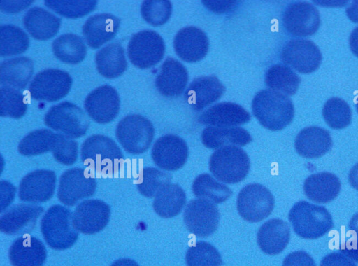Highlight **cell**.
<instances>
[{"label":"cell","mask_w":358,"mask_h":266,"mask_svg":"<svg viewBox=\"0 0 358 266\" xmlns=\"http://www.w3.org/2000/svg\"><path fill=\"white\" fill-rule=\"evenodd\" d=\"M252 111L259 122L271 131L287 127L294 115L292 100L272 90H263L255 95L252 101Z\"/></svg>","instance_id":"obj_1"},{"label":"cell","mask_w":358,"mask_h":266,"mask_svg":"<svg viewBox=\"0 0 358 266\" xmlns=\"http://www.w3.org/2000/svg\"><path fill=\"white\" fill-rule=\"evenodd\" d=\"M124 160L123 154L110 138L94 134L86 139L81 146V160L91 172L110 175Z\"/></svg>","instance_id":"obj_2"},{"label":"cell","mask_w":358,"mask_h":266,"mask_svg":"<svg viewBox=\"0 0 358 266\" xmlns=\"http://www.w3.org/2000/svg\"><path fill=\"white\" fill-rule=\"evenodd\" d=\"M288 218L294 232L303 239L321 237L334 226L332 217L324 206L303 200L293 205Z\"/></svg>","instance_id":"obj_3"},{"label":"cell","mask_w":358,"mask_h":266,"mask_svg":"<svg viewBox=\"0 0 358 266\" xmlns=\"http://www.w3.org/2000/svg\"><path fill=\"white\" fill-rule=\"evenodd\" d=\"M41 230L47 244L55 250H65L72 246L78 237L73 214L62 205L50 206L41 221Z\"/></svg>","instance_id":"obj_4"},{"label":"cell","mask_w":358,"mask_h":266,"mask_svg":"<svg viewBox=\"0 0 358 266\" xmlns=\"http://www.w3.org/2000/svg\"><path fill=\"white\" fill-rule=\"evenodd\" d=\"M250 159L241 148L227 146L217 149L210 156L209 169L221 182L237 183L243 180L250 170Z\"/></svg>","instance_id":"obj_5"},{"label":"cell","mask_w":358,"mask_h":266,"mask_svg":"<svg viewBox=\"0 0 358 266\" xmlns=\"http://www.w3.org/2000/svg\"><path fill=\"white\" fill-rule=\"evenodd\" d=\"M151 122L141 115L132 114L123 118L117 125L115 136L124 150L139 155L146 151L154 137Z\"/></svg>","instance_id":"obj_6"},{"label":"cell","mask_w":358,"mask_h":266,"mask_svg":"<svg viewBox=\"0 0 358 266\" xmlns=\"http://www.w3.org/2000/svg\"><path fill=\"white\" fill-rule=\"evenodd\" d=\"M44 123L48 127L74 139L86 133L90 120L80 107L71 102H63L49 108L44 116Z\"/></svg>","instance_id":"obj_7"},{"label":"cell","mask_w":358,"mask_h":266,"mask_svg":"<svg viewBox=\"0 0 358 266\" xmlns=\"http://www.w3.org/2000/svg\"><path fill=\"white\" fill-rule=\"evenodd\" d=\"M165 43L161 36L152 30H143L132 36L127 46V55L135 66L149 69L164 57Z\"/></svg>","instance_id":"obj_8"},{"label":"cell","mask_w":358,"mask_h":266,"mask_svg":"<svg viewBox=\"0 0 358 266\" xmlns=\"http://www.w3.org/2000/svg\"><path fill=\"white\" fill-rule=\"evenodd\" d=\"M275 200L270 190L263 185L250 183L244 186L237 197V209L246 221L257 223L268 217Z\"/></svg>","instance_id":"obj_9"},{"label":"cell","mask_w":358,"mask_h":266,"mask_svg":"<svg viewBox=\"0 0 358 266\" xmlns=\"http://www.w3.org/2000/svg\"><path fill=\"white\" fill-rule=\"evenodd\" d=\"M89 172L83 168L74 167L66 170L61 175L57 197L62 203L71 206L94 193L96 181Z\"/></svg>","instance_id":"obj_10"},{"label":"cell","mask_w":358,"mask_h":266,"mask_svg":"<svg viewBox=\"0 0 358 266\" xmlns=\"http://www.w3.org/2000/svg\"><path fill=\"white\" fill-rule=\"evenodd\" d=\"M322 59L319 48L307 39H292L283 46L280 52L281 61L301 74H310L316 71Z\"/></svg>","instance_id":"obj_11"},{"label":"cell","mask_w":358,"mask_h":266,"mask_svg":"<svg viewBox=\"0 0 358 266\" xmlns=\"http://www.w3.org/2000/svg\"><path fill=\"white\" fill-rule=\"evenodd\" d=\"M184 222L189 232L197 237H207L217 230L220 222V212L212 202L192 200L186 205Z\"/></svg>","instance_id":"obj_12"},{"label":"cell","mask_w":358,"mask_h":266,"mask_svg":"<svg viewBox=\"0 0 358 266\" xmlns=\"http://www.w3.org/2000/svg\"><path fill=\"white\" fill-rule=\"evenodd\" d=\"M282 24L285 31L292 36H309L319 29L320 13L310 3L294 2L285 9L282 16Z\"/></svg>","instance_id":"obj_13"},{"label":"cell","mask_w":358,"mask_h":266,"mask_svg":"<svg viewBox=\"0 0 358 266\" xmlns=\"http://www.w3.org/2000/svg\"><path fill=\"white\" fill-rule=\"evenodd\" d=\"M72 83V78L67 72L59 69H46L34 76L29 90L31 97L36 100L55 102L69 93Z\"/></svg>","instance_id":"obj_14"},{"label":"cell","mask_w":358,"mask_h":266,"mask_svg":"<svg viewBox=\"0 0 358 266\" xmlns=\"http://www.w3.org/2000/svg\"><path fill=\"white\" fill-rule=\"evenodd\" d=\"M188 153L187 145L181 137L167 134L155 142L151 156L155 164L159 168L176 171L185 164Z\"/></svg>","instance_id":"obj_15"},{"label":"cell","mask_w":358,"mask_h":266,"mask_svg":"<svg viewBox=\"0 0 358 266\" xmlns=\"http://www.w3.org/2000/svg\"><path fill=\"white\" fill-rule=\"evenodd\" d=\"M120 104L117 90L108 85L92 91L84 101V108L88 115L101 124L110 122L117 115Z\"/></svg>","instance_id":"obj_16"},{"label":"cell","mask_w":358,"mask_h":266,"mask_svg":"<svg viewBox=\"0 0 358 266\" xmlns=\"http://www.w3.org/2000/svg\"><path fill=\"white\" fill-rule=\"evenodd\" d=\"M110 207L99 200H86L78 204L73 213V219L78 232L85 234L99 232L108 224Z\"/></svg>","instance_id":"obj_17"},{"label":"cell","mask_w":358,"mask_h":266,"mask_svg":"<svg viewBox=\"0 0 358 266\" xmlns=\"http://www.w3.org/2000/svg\"><path fill=\"white\" fill-rule=\"evenodd\" d=\"M56 181V174L53 171L38 169L31 172L20 183L19 198L26 202H46L55 192Z\"/></svg>","instance_id":"obj_18"},{"label":"cell","mask_w":358,"mask_h":266,"mask_svg":"<svg viewBox=\"0 0 358 266\" xmlns=\"http://www.w3.org/2000/svg\"><path fill=\"white\" fill-rule=\"evenodd\" d=\"M209 42L206 34L200 29L186 27L176 34L173 48L177 55L187 62L202 59L208 50Z\"/></svg>","instance_id":"obj_19"},{"label":"cell","mask_w":358,"mask_h":266,"mask_svg":"<svg viewBox=\"0 0 358 266\" xmlns=\"http://www.w3.org/2000/svg\"><path fill=\"white\" fill-rule=\"evenodd\" d=\"M225 91L224 86L215 76H201L194 79L185 92L189 106L200 111L218 100Z\"/></svg>","instance_id":"obj_20"},{"label":"cell","mask_w":358,"mask_h":266,"mask_svg":"<svg viewBox=\"0 0 358 266\" xmlns=\"http://www.w3.org/2000/svg\"><path fill=\"white\" fill-rule=\"evenodd\" d=\"M43 208L38 205L20 204L6 211L0 218V230L7 234H20L31 231Z\"/></svg>","instance_id":"obj_21"},{"label":"cell","mask_w":358,"mask_h":266,"mask_svg":"<svg viewBox=\"0 0 358 266\" xmlns=\"http://www.w3.org/2000/svg\"><path fill=\"white\" fill-rule=\"evenodd\" d=\"M188 81L186 68L174 58L168 57L162 64L155 79L158 92L166 97H176L185 90Z\"/></svg>","instance_id":"obj_22"},{"label":"cell","mask_w":358,"mask_h":266,"mask_svg":"<svg viewBox=\"0 0 358 266\" xmlns=\"http://www.w3.org/2000/svg\"><path fill=\"white\" fill-rule=\"evenodd\" d=\"M120 20L110 13H98L90 17L83 26V35L93 49L100 48L117 33Z\"/></svg>","instance_id":"obj_23"},{"label":"cell","mask_w":358,"mask_h":266,"mask_svg":"<svg viewBox=\"0 0 358 266\" xmlns=\"http://www.w3.org/2000/svg\"><path fill=\"white\" fill-rule=\"evenodd\" d=\"M198 120L200 123L209 126L236 127L249 122L250 115L241 105L224 102L208 108Z\"/></svg>","instance_id":"obj_24"},{"label":"cell","mask_w":358,"mask_h":266,"mask_svg":"<svg viewBox=\"0 0 358 266\" xmlns=\"http://www.w3.org/2000/svg\"><path fill=\"white\" fill-rule=\"evenodd\" d=\"M331 135L325 129L310 126L302 129L296 135L294 147L296 153L305 158H318L332 146Z\"/></svg>","instance_id":"obj_25"},{"label":"cell","mask_w":358,"mask_h":266,"mask_svg":"<svg viewBox=\"0 0 358 266\" xmlns=\"http://www.w3.org/2000/svg\"><path fill=\"white\" fill-rule=\"evenodd\" d=\"M8 256L13 266H43L47 253L45 246L39 239L26 235L12 243Z\"/></svg>","instance_id":"obj_26"},{"label":"cell","mask_w":358,"mask_h":266,"mask_svg":"<svg viewBox=\"0 0 358 266\" xmlns=\"http://www.w3.org/2000/svg\"><path fill=\"white\" fill-rule=\"evenodd\" d=\"M290 229L287 222L279 218L267 220L259 227L257 240L260 249L274 255L282 252L289 241Z\"/></svg>","instance_id":"obj_27"},{"label":"cell","mask_w":358,"mask_h":266,"mask_svg":"<svg viewBox=\"0 0 358 266\" xmlns=\"http://www.w3.org/2000/svg\"><path fill=\"white\" fill-rule=\"evenodd\" d=\"M341 184L334 174L322 172L308 176L303 188L306 196L318 204H326L334 200L339 194Z\"/></svg>","instance_id":"obj_28"},{"label":"cell","mask_w":358,"mask_h":266,"mask_svg":"<svg viewBox=\"0 0 358 266\" xmlns=\"http://www.w3.org/2000/svg\"><path fill=\"white\" fill-rule=\"evenodd\" d=\"M201 138L202 144L211 149L227 146H243L252 141L249 132L239 127L208 126L202 131Z\"/></svg>","instance_id":"obj_29"},{"label":"cell","mask_w":358,"mask_h":266,"mask_svg":"<svg viewBox=\"0 0 358 266\" xmlns=\"http://www.w3.org/2000/svg\"><path fill=\"white\" fill-rule=\"evenodd\" d=\"M23 23L34 38L45 41L52 38L58 32L61 19L43 8L34 7L25 13Z\"/></svg>","instance_id":"obj_30"},{"label":"cell","mask_w":358,"mask_h":266,"mask_svg":"<svg viewBox=\"0 0 358 266\" xmlns=\"http://www.w3.org/2000/svg\"><path fill=\"white\" fill-rule=\"evenodd\" d=\"M34 72V63L28 57L8 59L0 65V83L2 87L24 89Z\"/></svg>","instance_id":"obj_31"},{"label":"cell","mask_w":358,"mask_h":266,"mask_svg":"<svg viewBox=\"0 0 358 266\" xmlns=\"http://www.w3.org/2000/svg\"><path fill=\"white\" fill-rule=\"evenodd\" d=\"M95 62L99 73L106 78H115L127 69L124 50L118 42L110 43L96 54Z\"/></svg>","instance_id":"obj_32"},{"label":"cell","mask_w":358,"mask_h":266,"mask_svg":"<svg viewBox=\"0 0 358 266\" xmlns=\"http://www.w3.org/2000/svg\"><path fill=\"white\" fill-rule=\"evenodd\" d=\"M185 203L184 190L178 184L169 183L155 196L153 209L162 218H172L181 212Z\"/></svg>","instance_id":"obj_33"},{"label":"cell","mask_w":358,"mask_h":266,"mask_svg":"<svg viewBox=\"0 0 358 266\" xmlns=\"http://www.w3.org/2000/svg\"><path fill=\"white\" fill-rule=\"evenodd\" d=\"M264 80L270 90L287 97L296 92L301 83L296 73L289 66L282 64L270 66L265 73Z\"/></svg>","instance_id":"obj_34"},{"label":"cell","mask_w":358,"mask_h":266,"mask_svg":"<svg viewBox=\"0 0 358 266\" xmlns=\"http://www.w3.org/2000/svg\"><path fill=\"white\" fill-rule=\"evenodd\" d=\"M52 48L58 59L69 64L81 62L87 53L83 38L73 34H64L57 37L53 41Z\"/></svg>","instance_id":"obj_35"},{"label":"cell","mask_w":358,"mask_h":266,"mask_svg":"<svg viewBox=\"0 0 358 266\" xmlns=\"http://www.w3.org/2000/svg\"><path fill=\"white\" fill-rule=\"evenodd\" d=\"M59 139V133L48 129L36 130L20 141L18 150L25 156L41 155L52 151Z\"/></svg>","instance_id":"obj_36"},{"label":"cell","mask_w":358,"mask_h":266,"mask_svg":"<svg viewBox=\"0 0 358 266\" xmlns=\"http://www.w3.org/2000/svg\"><path fill=\"white\" fill-rule=\"evenodd\" d=\"M193 194L199 199H203L219 204L226 201L232 194L231 190L208 174H201L193 181Z\"/></svg>","instance_id":"obj_37"},{"label":"cell","mask_w":358,"mask_h":266,"mask_svg":"<svg viewBox=\"0 0 358 266\" xmlns=\"http://www.w3.org/2000/svg\"><path fill=\"white\" fill-rule=\"evenodd\" d=\"M29 46L27 34L13 24L0 27V55L1 57L19 55L25 52Z\"/></svg>","instance_id":"obj_38"},{"label":"cell","mask_w":358,"mask_h":266,"mask_svg":"<svg viewBox=\"0 0 358 266\" xmlns=\"http://www.w3.org/2000/svg\"><path fill=\"white\" fill-rule=\"evenodd\" d=\"M322 116L331 128L340 130L350 125L352 111L345 100L338 97H331L323 106Z\"/></svg>","instance_id":"obj_39"},{"label":"cell","mask_w":358,"mask_h":266,"mask_svg":"<svg viewBox=\"0 0 358 266\" xmlns=\"http://www.w3.org/2000/svg\"><path fill=\"white\" fill-rule=\"evenodd\" d=\"M185 261L187 266H220L222 263L218 251L210 244L203 241L188 248Z\"/></svg>","instance_id":"obj_40"},{"label":"cell","mask_w":358,"mask_h":266,"mask_svg":"<svg viewBox=\"0 0 358 266\" xmlns=\"http://www.w3.org/2000/svg\"><path fill=\"white\" fill-rule=\"evenodd\" d=\"M172 176L154 167L143 169L140 181L136 183L140 193L146 197H153L165 186L170 183Z\"/></svg>","instance_id":"obj_41"},{"label":"cell","mask_w":358,"mask_h":266,"mask_svg":"<svg viewBox=\"0 0 358 266\" xmlns=\"http://www.w3.org/2000/svg\"><path fill=\"white\" fill-rule=\"evenodd\" d=\"M45 5L55 13L69 18L83 17L92 11L97 1L94 0L58 1L48 0Z\"/></svg>","instance_id":"obj_42"},{"label":"cell","mask_w":358,"mask_h":266,"mask_svg":"<svg viewBox=\"0 0 358 266\" xmlns=\"http://www.w3.org/2000/svg\"><path fill=\"white\" fill-rule=\"evenodd\" d=\"M27 108L23 95L16 89L1 87L0 89V115L19 118Z\"/></svg>","instance_id":"obj_43"},{"label":"cell","mask_w":358,"mask_h":266,"mask_svg":"<svg viewBox=\"0 0 358 266\" xmlns=\"http://www.w3.org/2000/svg\"><path fill=\"white\" fill-rule=\"evenodd\" d=\"M172 5L167 0H146L141 6L143 18L150 24L157 27L164 24L171 17Z\"/></svg>","instance_id":"obj_44"},{"label":"cell","mask_w":358,"mask_h":266,"mask_svg":"<svg viewBox=\"0 0 358 266\" xmlns=\"http://www.w3.org/2000/svg\"><path fill=\"white\" fill-rule=\"evenodd\" d=\"M52 152L57 162L65 165H71L78 158V144L73 139L59 133L58 141Z\"/></svg>","instance_id":"obj_45"},{"label":"cell","mask_w":358,"mask_h":266,"mask_svg":"<svg viewBox=\"0 0 358 266\" xmlns=\"http://www.w3.org/2000/svg\"><path fill=\"white\" fill-rule=\"evenodd\" d=\"M348 228L340 243L339 251L353 262H358V213L350 219Z\"/></svg>","instance_id":"obj_46"},{"label":"cell","mask_w":358,"mask_h":266,"mask_svg":"<svg viewBox=\"0 0 358 266\" xmlns=\"http://www.w3.org/2000/svg\"><path fill=\"white\" fill-rule=\"evenodd\" d=\"M282 266H316L313 258L304 251L289 253L283 260Z\"/></svg>","instance_id":"obj_47"},{"label":"cell","mask_w":358,"mask_h":266,"mask_svg":"<svg viewBox=\"0 0 358 266\" xmlns=\"http://www.w3.org/2000/svg\"><path fill=\"white\" fill-rule=\"evenodd\" d=\"M320 266H357L352 260L341 253L334 252L325 255Z\"/></svg>","instance_id":"obj_48"},{"label":"cell","mask_w":358,"mask_h":266,"mask_svg":"<svg viewBox=\"0 0 358 266\" xmlns=\"http://www.w3.org/2000/svg\"><path fill=\"white\" fill-rule=\"evenodd\" d=\"M33 1H0V8L4 13H16L24 10Z\"/></svg>","instance_id":"obj_49"},{"label":"cell","mask_w":358,"mask_h":266,"mask_svg":"<svg viewBox=\"0 0 358 266\" xmlns=\"http://www.w3.org/2000/svg\"><path fill=\"white\" fill-rule=\"evenodd\" d=\"M0 186L5 190V197L1 198V212H3L4 209L6 208L13 200L15 188L9 182L1 181Z\"/></svg>","instance_id":"obj_50"},{"label":"cell","mask_w":358,"mask_h":266,"mask_svg":"<svg viewBox=\"0 0 358 266\" xmlns=\"http://www.w3.org/2000/svg\"><path fill=\"white\" fill-rule=\"evenodd\" d=\"M349 45L352 52L358 57V27H355L350 33Z\"/></svg>","instance_id":"obj_51"},{"label":"cell","mask_w":358,"mask_h":266,"mask_svg":"<svg viewBox=\"0 0 358 266\" xmlns=\"http://www.w3.org/2000/svg\"><path fill=\"white\" fill-rule=\"evenodd\" d=\"M348 18L354 22H358V1H353L345 10Z\"/></svg>","instance_id":"obj_52"},{"label":"cell","mask_w":358,"mask_h":266,"mask_svg":"<svg viewBox=\"0 0 358 266\" xmlns=\"http://www.w3.org/2000/svg\"><path fill=\"white\" fill-rule=\"evenodd\" d=\"M348 181L350 186L355 190H358V162L350 170Z\"/></svg>","instance_id":"obj_53"},{"label":"cell","mask_w":358,"mask_h":266,"mask_svg":"<svg viewBox=\"0 0 358 266\" xmlns=\"http://www.w3.org/2000/svg\"><path fill=\"white\" fill-rule=\"evenodd\" d=\"M110 266H139V265L131 259L121 258L115 260Z\"/></svg>","instance_id":"obj_54"},{"label":"cell","mask_w":358,"mask_h":266,"mask_svg":"<svg viewBox=\"0 0 358 266\" xmlns=\"http://www.w3.org/2000/svg\"><path fill=\"white\" fill-rule=\"evenodd\" d=\"M355 108H356L357 112L358 113V97L355 100Z\"/></svg>","instance_id":"obj_55"}]
</instances>
